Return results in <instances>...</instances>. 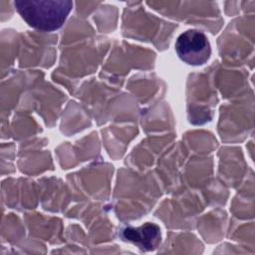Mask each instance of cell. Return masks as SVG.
<instances>
[{
  "mask_svg": "<svg viewBox=\"0 0 255 255\" xmlns=\"http://www.w3.org/2000/svg\"><path fill=\"white\" fill-rule=\"evenodd\" d=\"M14 6L29 26L51 32L62 27L73 8V2L70 0H17Z\"/></svg>",
  "mask_w": 255,
  "mask_h": 255,
  "instance_id": "obj_1",
  "label": "cell"
},
{
  "mask_svg": "<svg viewBox=\"0 0 255 255\" xmlns=\"http://www.w3.org/2000/svg\"><path fill=\"white\" fill-rule=\"evenodd\" d=\"M174 47L180 60L191 66L203 65L211 55L209 40L199 30L191 29L180 34Z\"/></svg>",
  "mask_w": 255,
  "mask_h": 255,
  "instance_id": "obj_2",
  "label": "cell"
},
{
  "mask_svg": "<svg viewBox=\"0 0 255 255\" xmlns=\"http://www.w3.org/2000/svg\"><path fill=\"white\" fill-rule=\"evenodd\" d=\"M120 237L124 241L130 242L137 246L141 251L154 250L161 241L160 228L154 223H144L139 227H126Z\"/></svg>",
  "mask_w": 255,
  "mask_h": 255,
  "instance_id": "obj_3",
  "label": "cell"
}]
</instances>
